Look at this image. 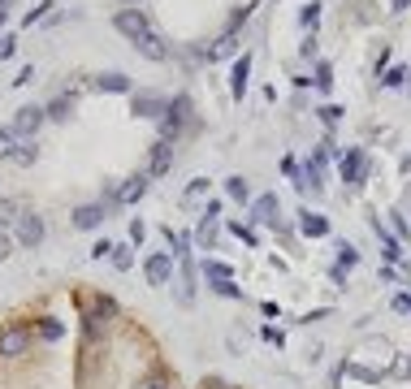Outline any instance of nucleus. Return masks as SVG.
<instances>
[{"label": "nucleus", "instance_id": "obj_1", "mask_svg": "<svg viewBox=\"0 0 411 389\" xmlns=\"http://www.w3.org/2000/svg\"><path fill=\"white\" fill-rule=\"evenodd\" d=\"M113 26H117V31H122V35H126V39L143 52L147 61H165V57H169L165 39H161L156 31H151V22H147V14H143V9H134V5H130V9H117Z\"/></svg>", "mask_w": 411, "mask_h": 389}, {"label": "nucleus", "instance_id": "obj_2", "mask_svg": "<svg viewBox=\"0 0 411 389\" xmlns=\"http://www.w3.org/2000/svg\"><path fill=\"white\" fill-rule=\"evenodd\" d=\"M165 238L178 247V264H182V290H178V299L191 303V299H195V260H191V238H186V234H169V230H165Z\"/></svg>", "mask_w": 411, "mask_h": 389}, {"label": "nucleus", "instance_id": "obj_3", "mask_svg": "<svg viewBox=\"0 0 411 389\" xmlns=\"http://www.w3.org/2000/svg\"><path fill=\"white\" fill-rule=\"evenodd\" d=\"M182 126H191V95H174V100H169V113L161 117L165 139H178Z\"/></svg>", "mask_w": 411, "mask_h": 389}, {"label": "nucleus", "instance_id": "obj_4", "mask_svg": "<svg viewBox=\"0 0 411 389\" xmlns=\"http://www.w3.org/2000/svg\"><path fill=\"white\" fill-rule=\"evenodd\" d=\"M338 160H342V182H346V186H359V182L368 178V156H364V147H346Z\"/></svg>", "mask_w": 411, "mask_h": 389}, {"label": "nucleus", "instance_id": "obj_5", "mask_svg": "<svg viewBox=\"0 0 411 389\" xmlns=\"http://www.w3.org/2000/svg\"><path fill=\"white\" fill-rule=\"evenodd\" d=\"M143 277H147V286H169V277H174V255L169 251H156V255H147L143 264Z\"/></svg>", "mask_w": 411, "mask_h": 389}, {"label": "nucleus", "instance_id": "obj_6", "mask_svg": "<svg viewBox=\"0 0 411 389\" xmlns=\"http://www.w3.org/2000/svg\"><path fill=\"white\" fill-rule=\"evenodd\" d=\"M251 220H255V225H282V203H277V195H260V199H255L251 203Z\"/></svg>", "mask_w": 411, "mask_h": 389}, {"label": "nucleus", "instance_id": "obj_7", "mask_svg": "<svg viewBox=\"0 0 411 389\" xmlns=\"http://www.w3.org/2000/svg\"><path fill=\"white\" fill-rule=\"evenodd\" d=\"M26 346H31V329L14 324V329H5V333H0V355H5V359H18V355H26Z\"/></svg>", "mask_w": 411, "mask_h": 389}, {"label": "nucleus", "instance_id": "obj_8", "mask_svg": "<svg viewBox=\"0 0 411 389\" xmlns=\"http://www.w3.org/2000/svg\"><path fill=\"white\" fill-rule=\"evenodd\" d=\"M165 113H169V100L151 95V91H134V117H151V122H161Z\"/></svg>", "mask_w": 411, "mask_h": 389}, {"label": "nucleus", "instance_id": "obj_9", "mask_svg": "<svg viewBox=\"0 0 411 389\" xmlns=\"http://www.w3.org/2000/svg\"><path fill=\"white\" fill-rule=\"evenodd\" d=\"M174 169V139H161L151 147V160H147V178H165Z\"/></svg>", "mask_w": 411, "mask_h": 389}, {"label": "nucleus", "instance_id": "obj_10", "mask_svg": "<svg viewBox=\"0 0 411 389\" xmlns=\"http://www.w3.org/2000/svg\"><path fill=\"white\" fill-rule=\"evenodd\" d=\"M43 122H48V108H39V104H26V108H18L14 130H18V139H22V134H35Z\"/></svg>", "mask_w": 411, "mask_h": 389}, {"label": "nucleus", "instance_id": "obj_11", "mask_svg": "<svg viewBox=\"0 0 411 389\" xmlns=\"http://www.w3.org/2000/svg\"><path fill=\"white\" fill-rule=\"evenodd\" d=\"M294 186H299L303 195H312V199H316V195L325 191V169H321V164H312V160H307L303 169H299V178H294Z\"/></svg>", "mask_w": 411, "mask_h": 389}, {"label": "nucleus", "instance_id": "obj_12", "mask_svg": "<svg viewBox=\"0 0 411 389\" xmlns=\"http://www.w3.org/2000/svg\"><path fill=\"white\" fill-rule=\"evenodd\" d=\"M247 82H251V52H238V61L230 70V95L242 100L247 95Z\"/></svg>", "mask_w": 411, "mask_h": 389}, {"label": "nucleus", "instance_id": "obj_13", "mask_svg": "<svg viewBox=\"0 0 411 389\" xmlns=\"http://www.w3.org/2000/svg\"><path fill=\"white\" fill-rule=\"evenodd\" d=\"M18 243H22V247H39V243H43V220H39L35 212H22V216H18Z\"/></svg>", "mask_w": 411, "mask_h": 389}, {"label": "nucleus", "instance_id": "obj_14", "mask_svg": "<svg viewBox=\"0 0 411 389\" xmlns=\"http://www.w3.org/2000/svg\"><path fill=\"white\" fill-rule=\"evenodd\" d=\"M299 234L303 238H329V216H321V212H299Z\"/></svg>", "mask_w": 411, "mask_h": 389}, {"label": "nucleus", "instance_id": "obj_15", "mask_svg": "<svg viewBox=\"0 0 411 389\" xmlns=\"http://www.w3.org/2000/svg\"><path fill=\"white\" fill-rule=\"evenodd\" d=\"M95 91H109V95H126V91H134V82H130L126 74L109 70V74H100V78H95Z\"/></svg>", "mask_w": 411, "mask_h": 389}, {"label": "nucleus", "instance_id": "obj_16", "mask_svg": "<svg viewBox=\"0 0 411 389\" xmlns=\"http://www.w3.org/2000/svg\"><path fill=\"white\" fill-rule=\"evenodd\" d=\"M100 220H105V203H82V208L74 212V225H78V230H95Z\"/></svg>", "mask_w": 411, "mask_h": 389}, {"label": "nucleus", "instance_id": "obj_17", "mask_svg": "<svg viewBox=\"0 0 411 389\" xmlns=\"http://www.w3.org/2000/svg\"><path fill=\"white\" fill-rule=\"evenodd\" d=\"M143 191H147V178H143V174H134V178H126V182H122L117 199H122V203H139V199H143Z\"/></svg>", "mask_w": 411, "mask_h": 389}, {"label": "nucleus", "instance_id": "obj_18", "mask_svg": "<svg viewBox=\"0 0 411 389\" xmlns=\"http://www.w3.org/2000/svg\"><path fill=\"white\" fill-rule=\"evenodd\" d=\"M234 52H238V31H225V35L217 39V48L208 52V57H213V61H225V57H234Z\"/></svg>", "mask_w": 411, "mask_h": 389}, {"label": "nucleus", "instance_id": "obj_19", "mask_svg": "<svg viewBox=\"0 0 411 389\" xmlns=\"http://www.w3.org/2000/svg\"><path fill=\"white\" fill-rule=\"evenodd\" d=\"M74 113V95H57L53 104H48V122H65Z\"/></svg>", "mask_w": 411, "mask_h": 389}, {"label": "nucleus", "instance_id": "obj_20", "mask_svg": "<svg viewBox=\"0 0 411 389\" xmlns=\"http://www.w3.org/2000/svg\"><path fill=\"white\" fill-rule=\"evenodd\" d=\"M203 277H208V282H234V268L221 264V260H203Z\"/></svg>", "mask_w": 411, "mask_h": 389}, {"label": "nucleus", "instance_id": "obj_21", "mask_svg": "<svg viewBox=\"0 0 411 389\" xmlns=\"http://www.w3.org/2000/svg\"><path fill=\"white\" fill-rule=\"evenodd\" d=\"M18 147H22V143H18V130H14V126H5V130H0V160H14V156H18Z\"/></svg>", "mask_w": 411, "mask_h": 389}, {"label": "nucleus", "instance_id": "obj_22", "mask_svg": "<svg viewBox=\"0 0 411 389\" xmlns=\"http://www.w3.org/2000/svg\"><path fill=\"white\" fill-rule=\"evenodd\" d=\"M195 238H199V247H203V251H213V247H217V216H203V225H199V234H195Z\"/></svg>", "mask_w": 411, "mask_h": 389}, {"label": "nucleus", "instance_id": "obj_23", "mask_svg": "<svg viewBox=\"0 0 411 389\" xmlns=\"http://www.w3.org/2000/svg\"><path fill=\"white\" fill-rule=\"evenodd\" d=\"M373 234H377V238L385 243V260H398V255H402V247H398V238L381 230V220H377V216H373Z\"/></svg>", "mask_w": 411, "mask_h": 389}, {"label": "nucleus", "instance_id": "obj_24", "mask_svg": "<svg viewBox=\"0 0 411 389\" xmlns=\"http://www.w3.org/2000/svg\"><path fill=\"white\" fill-rule=\"evenodd\" d=\"M225 195H230V199H238V203H247V199H251L247 178H238V174H234V178H225Z\"/></svg>", "mask_w": 411, "mask_h": 389}, {"label": "nucleus", "instance_id": "obj_25", "mask_svg": "<svg viewBox=\"0 0 411 389\" xmlns=\"http://www.w3.org/2000/svg\"><path fill=\"white\" fill-rule=\"evenodd\" d=\"M208 186H213V182H208V178H195V182H191V186H186V191H182V203H199V199H203V195H208Z\"/></svg>", "mask_w": 411, "mask_h": 389}, {"label": "nucleus", "instance_id": "obj_26", "mask_svg": "<svg viewBox=\"0 0 411 389\" xmlns=\"http://www.w3.org/2000/svg\"><path fill=\"white\" fill-rule=\"evenodd\" d=\"M48 9H57V0H39L35 9H26V18H22V26H35V22H43L48 18Z\"/></svg>", "mask_w": 411, "mask_h": 389}, {"label": "nucleus", "instance_id": "obj_27", "mask_svg": "<svg viewBox=\"0 0 411 389\" xmlns=\"http://www.w3.org/2000/svg\"><path fill=\"white\" fill-rule=\"evenodd\" d=\"M316 22H321V5H307V9L299 14V26H303V31H316Z\"/></svg>", "mask_w": 411, "mask_h": 389}, {"label": "nucleus", "instance_id": "obj_28", "mask_svg": "<svg viewBox=\"0 0 411 389\" xmlns=\"http://www.w3.org/2000/svg\"><path fill=\"white\" fill-rule=\"evenodd\" d=\"M355 260H359V251H355V247H351V243H338V268H342V272H346V268H351V264H355Z\"/></svg>", "mask_w": 411, "mask_h": 389}, {"label": "nucleus", "instance_id": "obj_29", "mask_svg": "<svg viewBox=\"0 0 411 389\" xmlns=\"http://www.w3.org/2000/svg\"><path fill=\"white\" fill-rule=\"evenodd\" d=\"M18 216H22V212H18L9 199H0V230H5V225H18Z\"/></svg>", "mask_w": 411, "mask_h": 389}, {"label": "nucleus", "instance_id": "obj_30", "mask_svg": "<svg viewBox=\"0 0 411 389\" xmlns=\"http://www.w3.org/2000/svg\"><path fill=\"white\" fill-rule=\"evenodd\" d=\"M312 82H316L321 91H329V87H333V70H329V61H321V65H316V78H312Z\"/></svg>", "mask_w": 411, "mask_h": 389}, {"label": "nucleus", "instance_id": "obj_31", "mask_svg": "<svg viewBox=\"0 0 411 389\" xmlns=\"http://www.w3.org/2000/svg\"><path fill=\"white\" fill-rule=\"evenodd\" d=\"M407 74H411V70H402V65H394V70H390V74L381 78V87H407Z\"/></svg>", "mask_w": 411, "mask_h": 389}, {"label": "nucleus", "instance_id": "obj_32", "mask_svg": "<svg viewBox=\"0 0 411 389\" xmlns=\"http://www.w3.org/2000/svg\"><path fill=\"white\" fill-rule=\"evenodd\" d=\"M346 372H355L359 380H368V385H377V380H381V372H373V368H364V363H351Z\"/></svg>", "mask_w": 411, "mask_h": 389}, {"label": "nucleus", "instance_id": "obj_33", "mask_svg": "<svg viewBox=\"0 0 411 389\" xmlns=\"http://www.w3.org/2000/svg\"><path fill=\"white\" fill-rule=\"evenodd\" d=\"M213 290H217L221 299H242V290H238L234 282H213Z\"/></svg>", "mask_w": 411, "mask_h": 389}, {"label": "nucleus", "instance_id": "obj_34", "mask_svg": "<svg viewBox=\"0 0 411 389\" xmlns=\"http://www.w3.org/2000/svg\"><path fill=\"white\" fill-rule=\"evenodd\" d=\"M321 122H325V126H338V122H342V108H338V104H325V108H321Z\"/></svg>", "mask_w": 411, "mask_h": 389}, {"label": "nucleus", "instance_id": "obj_35", "mask_svg": "<svg viewBox=\"0 0 411 389\" xmlns=\"http://www.w3.org/2000/svg\"><path fill=\"white\" fill-rule=\"evenodd\" d=\"M91 307H95L100 316H117V303H113V299H105V294H100V299H91Z\"/></svg>", "mask_w": 411, "mask_h": 389}, {"label": "nucleus", "instance_id": "obj_36", "mask_svg": "<svg viewBox=\"0 0 411 389\" xmlns=\"http://www.w3.org/2000/svg\"><path fill=\"white\" fill-rule=\"evenodd\" d=\"M39 338L57 342V338H61V324H57V320H43V324H39Z\"/></svg>", "mask_w": 411, "mask_h": 389}, {"label": "nucleus", "instance_id": "obj_37", "mask_svg": "<svg viewBox=\"0 0 411 389\" xmlns=\"http://www.w3.org/2000/svg\"><path fill=\"white\" fill-rule=\"evenodd\" d=\"M35 156H39V151H35V143H22V147H18V156H14V160H18V164H31V160H35Z\"/></svg>", "mask_w": 411, "mask_h": 389}, {"label": "nucleus", "instance_id": "obj_38", "mask_svg": "<svg viewBox=\"0 0 411 389\" xmlns=\"http://www.w3.org/2000/svg\"><path fill=\"white\" fill-rule=\"evenodd\" d=\"M113 264H117V268H130V264H134V260H130V247H113Z\"/></svg>", "mask_w": 411, "mask_h": 389}, {"label": "nucleus", "instance_id": "obj_39", "mask_svg": "<svg viewBox=\"0 0 411 389\" xmlns=\"http://www.w3.org/2000/svg\"><path fill=\"white\" fill-rule=\"evenodd\" d=\"M14 48H18V39H14V35H5V39H0V61H5V57H14Z\"/></svg>", "mask_w": 411, "mask_h": 389}, {"label": "nucleus", "instance_id": "obj_40", "mask_svg": "<svg viewBox=\"0 0 411 389\" xmlns=\"http://www.w3.org/2000/svg\"><path fill=\"white\" fill-rule=\"evenodd\" d=\"M230 230H234V238H242V243H255V234H251V225H238V220H234V225H230Z\"/></svg>", "mask_w": 411, "mask_h": 389}, {"label": "nucleus", "instance_id": "obj_41", "mask_svg": "<svg viewBox=\"0 0 411 389\" xmlns=\"http://www.w3.org/2000/svg\"><path fill=\"white\" fill-rule=\"evenodd\" d=\"M394 376H411V359L398 355V359H394Z\"/></svg>", "mask_w": 411, "mask_h": 389}, {"label": "nucleus", "instance_id": "obj_42", "mask_svg": "<svg viewBox=\"0 0 411 389\" xmlns=\"http://www.w3.org/2000/svg\"><path fill=\"white\" fill-rule=\"evenodd\" d=\"M265 342H273V346H282V342H286V338H282V329H273V324H269V329H265Z\"/></svg>", "mask_w": 411, "mask_h": 389}, {"label": "nucleus", "instance_id": "obj_43", "mask_svg": "<svg viewBox=\"0 0 411 389\" xmlns=\"http://www.w3.org/2000/svg\"><path fill=\"white\" fill-rule=\"evenodd\" d=\"M91 255H95V260H100V255H113V243H95V247H91Z\"/></svg>", "mask_w": 411, "mask_h": 389}, {"label": "nucleus", "instance_id": "obj_44", "mask_svg": "<svg viewBox=\"0 0 411 389\" xmlns=\"http://www.w3.org/2000/svg\"><path fill=\"white\" fill-rule=\"evenodd\" d=\"M143 234H147V230H143V220H134V225H130V243H143Z\"/></svg>", "mask_w": 411, "mask_h": 389}, {"label": "nucleus", "instance_id": "obj_45", "mask_svg": "<svg viewBox=\"0 0 411 389\" xmlns=\"http://www.w3.org/2000/svg\"><path fill=\"white\" fill-rule=\"evenodd\" d=\"M0 260H9V238H5V230H0Z\"/></svg>", "mask_w": 411, "mask_h": 389}, {"label": "nucleus", "instance_id": "obj_46", "mask_svg": "<svg viewBox=\"0 0 411 389\" xmlns=\"http://www.w3.org/2000/svg\"><path fill=\"white\" fill-rule=\"evenodd\" d=\"M407 5H411V0H394V5H390V14H407Z\"/></svg>", "mask_w": 411, "mask_h": 389}, {"label": "nucleus", "instance_id": "obj_47", "mask_svg": "<svg viewBox=\"0 0 411 389\" xmlns=\"http://www.w3.org/2000/svg\"><path fill=\"white\" fill-rule=\"evenodd\" d=\"M139 389H169V385H165V380H143Z\"/></svg>", "mask_w": 411, "mask_h": 389}, {"label": "nucleus", "instance_id": "obj_48", "mask_svg": "<svg viewBox=\"0 0 411 389\" xmlns=\"http://www.w3.org/2000/svg\"><path fill=\"white\" fill-rule=\"evenodd\" d=\"M407 91H411V74H407Z\"/></svg>", "mask_w": 411, "mask_h": 389}]
</instances>
